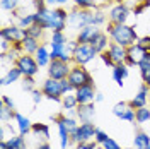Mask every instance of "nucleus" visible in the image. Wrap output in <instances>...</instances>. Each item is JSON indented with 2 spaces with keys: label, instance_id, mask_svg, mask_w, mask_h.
I'll use <instances>...</instances> for the list:
<instances>
[{
  "label": "nucleus",
  "instance_id": "obj_1",
  "mask_svg": "<svg viewBox=\"0 0 150 149\" xmlns=\"http://www.w3.org/2000/svg\"><path fill=\"white\" fill-rule=\"evenodd\" d=\"M104 31L109 34L112 43H118V45H121L125 48L135 45L138 41V38H140L135 26H130L128 22L126 24H112V22L108 21L106 26H104Z\"/></svg>",
  "mask_w": 150,
  "mask_h": 149
},
{
  "label": "nucleus",
  "instance_id": "obj_2",
  "mask_svg": "<svg viewBox=\"0 0 150 149\" xmlns=\"http://www.w3.org/2000/svg\"><path fill=\"white\" fill-rule=\"evenodd\" d=\"M41 91H43V94H45L46 100L62 103L63 94L72 93V91H75V89H74V86L68 82V79H62V81H58V79H51V77H48V79H45V82L41 84Z\"/></svg>",
  "mask_w": 150,
  "mask_h": 149
},
{
  "label": "nucleus",
  "instance_id": "obj_3",
  "mask_svg": "<svg viewBox=\"0 0 150 149\" xmlns=\"http://www.w3.org/2000/svg\"><path fill=\"white\" fill-rule=\"evenodd\" d=\"M96 57H99V53L89 43H79L74 50V64L75 65H87L92 60H96Z\"/></svg>",
  "mask_w": 150,
  "mask_h": 149
},
{
  "label": "nucleus",
  "instance_id": "obj_4",
  "mask_svg": "<svg viewBox=\"0 0 150 149\" xmlns=\"http://www.w3.org/2000/svg\"><path fill=\"white\" fill-rule=\"evenodd\" d=\"M133 14L130 7H126L121 2H114L108 10V21L112 24H126L130 16Z\"/></svg>",
  "mask_w": 150,
  "mask_h": 149
},
{
  "label": "nucleus",
  "instance_id": "obj_5",
  "mask_svg": "<svg viewBox=\"0 0 150 149\" xmlns=\"http://www.w3.org/2000/svg\"><path fill=\"white\" fill-rule=\"evenodd\" d=\"M97 125L94 122H80L79 129L72 132V144H80V142H87L92 140L96 132H97Z\"/></svg>",
  "mask_w": 150,
  "mask_h": 149
},
{
  "label": "nucleus",
  "instance_id": "obj_6",
  "mask_svg": "<svg viewBox=\"0 0 150 149\" xmlns=\"http://www.w3.org/2000/svg\"><path fill=\"white\" fill-rule=\"evenodd\" d=\"M68 82L74 86V89L80 87V86H85L89 82H94L92 74L85 69V65H72V70H70V75H68Z\"/></svg>",
  "mask_w": 150,
  "mask_h": 149
},
{
  "label": "nucleus",
  "instance_id": "obj_7",
  "mask_svg": "<svg viewBox=\"0 0 150 149\" xmlns=\"http://www.w3.org/2000/svg\"><path fill=\"white\" fill-rule=\"evenodd\" d=\"M72 65H74V64L65 62V60H60V58L51 60V64L46 67L48 69V77H51V79H58V81H62V79H68L70 70H72Z\"/></svg>",
  "mask_w": 150,
  "mask_h": 149
},
{
  "label": "nucleus",
  "instance_id": "obj_8",
  "mask_svg": "<svg viewBox=\"0 0 150 149\" xmlns=\"http://www.w3.org/2000/svg\"><path fill=\"white\" fill-rule=\"evenodd\" d=\"M16 65L21 69V72H22L24 77H26V75H33V77H36V74L39 72V69H41V67L38 65L34 55H28V53H22V55L19 57L17 62H16Z\"/></svg>",
  "mask_w": 150,
  "mask_h": 149
},
{
  "label": "nucleus",
  "instance_id": "obj_9",
  "mask_svg": "<svg viewBox=\"0 0 150 149\" xmlns=\"http://www.w3.org/2000/svg\"><path fill=\"white\" fill-rule=\"evenodd\" d=\"M0 38L10 41L12 45H21L22 39L26 38V29L19 28L17 24L12 22L10 26H4V28L0 29Z\"/></svg>",
  "mask_w": 150,
  "mask_h": 149
},
{
  "label": "nucleus",
  "instance_id": "obj_10",
  "mask_svg": "<svg viewBox=\"0 0 150 149\" xmlns=\"http://www.w3.org/2000/svg\"><path fill=\"white\" fill-rule=\"evenodd\" d=\"M147 55H149V52L145 48H142L138 43H135V45L126 48V62L125 64L128 67H138Z\"/></svg>",
  "mask_w": 150,
  "mask_h": 149
},
{
  "label": "nucleus",
  "instance_id": "obj_11",
  "mask_svg": "<svg viewBox=\"0 0 150 149\" xmlns=\"http://www.w3.org/2000/svg\"><path fill=\"white\" fill-rule=\"evenodd\" d=\"M112 115H114L116 118H120V120L130 122V123H133V125H137V122H135V110L130 106L128 101L116 103V105L112 106Z\"/></svg>",
  "mask_w": 150,
  "mask_h": 149
},
{
  "label": "nucleus",
  "instance_id": "obj_12",
  "mask_svg": "<svg viewBox=\"0 0 150 149\" xmlns=\"http://www.w3.org/2000/svg\"><path fill=\"white\" fill-rule=\"evenodd\" d=\"M96 94H97V87L94 82H89L85 86H80L75 89V96H77V101L79 105H84V103H92L96 100Z\"/></svg>",
  "mask_w": 150,
  "mask_h": 149
},
{
  "label": "nucleus",
  "instance_id": "obj_13",
  "mask_svg": "<svg viewBox=\"0 0 150 149\" xmlns=\"http://www.w3.org/2000/svg\"><path fill=\"white\" fill-rule=\"evenodd\" d=\"M149 100H150V86H147L145 82H142L140 87H138V93L135 94L128 103H130V106L133 110H138L142 106H147L149 105Z\"/></svg>",
  "mask_w": 150,
  "mask_h": 149
},
{
  "label": "nucleus",
  "instance_id": "obj_14",
  "mask_svg": "<svg viewBox=\"0 0 150 149\" xmlns=\"http://www.w3.org/2000/svg\"><path fill=\"white\" fill-rule=\"evenodd\" d=\"M53 122L56 123V129H58V137H60V149H68L72 146V134L67 129V125L60 120V117H51Z\"/></svg>",
  "mask_w": 150,
  "mask_h": 149
},
{
  "label": "nucleus",
  "instance_id": "obj_15",
  "mask_svg": "<svg viewBox=\"0 0 150 149\" xmlns=\"http://www.w3.org/2000/svg\"><path fill=\"white\" fill-rule=\"evenodd\" d=\"M75 115L79 122H94L96 118V103H84L75 108Z\"/></svg>",
  "mask_w": 150,
  "mask_h": 149
},
{
  "label": "nucleus",
  "instance_id": "obj_16",
  "mask_svg": "<svg viewBox=\"0 0 150 149\" xmlns=\"http://www.w3.org/2000/svg\"><path fill=\"white\" fill-rule=\"evenodd\" d=\"M108 53L111 57L112 64L114 65H120V64H125L126 62V48L118 45V43H109V48H108Z\"/></svg>",
  "mask_w": 150,
  "mask_h": 149
},
{
  "label": "nucleus",
  "instance_id": "obj_17",
  "mask_svg": "<svg viewBox=\"0 0 150 149\" xmlns=\"http://www.w3.org/2000/svg\"><path fill=\"white\" fill-rule=\"evenodd\" d=\"M101 29L103 28H99V26H85V28H82L80 31H77L75 39H77L79 43H91L94 38L101 33Z\"/></svg>",
  "mask_w": 150,
  "mask_h": 149
},
{
  "label": "nucleus",
  "instance_id": "obj_18",
  "mask_svg": "<svg viewBox=\"0 0 150 149\" xmlns=\"http://www.w3.org/2000/svg\"><path fill=\"white\" fill-rule=\"evenodd\" d=\"M109 43H111V38H109V34H108L104 29H101V33L94 38L89 45H91V47H92L97 53H103V52H106V50L109 48Z\"/></svg>",
  "mask_w": 150,
  "mask_h": 149
},
{
  "label": "nucleus",
  "instance_id": "obj_19",
  "mask_svg": "<svg viewBox=\"0 0 150 149\" xmlns=\"http://www.w3.org/2000/svg\"><path fill=\"white\" fill-rule=\"evenodd\" d=\"M34 58H36L38 65L41 69H45L51 64V52H50V45L46 43H41V47L38 48V52L34 53Z\"/></svg>",
  "mask_w": 150,
  "mask_h": 149
},
{
  "label": "nucleus",
  "instance_id": "obj_20",
  "mask_svg": "<svg viewBox=\"0 0 150 149\" xmlns=\"http://www.w3.org/2000/svg\"><path fill=\"white\" fill-rule=\"evenodd\" d=\"M130 75V67L126 65V64H120V65H114L111 69V77L112 81L118 84L120 87H123V84H125V79Z\"/></svg>",
  "mask_w": 150,
  "mask_h": 149
},
{
  "label": "nucleus",
  "instance_id": "obj_21",
  "mask_svg": "<svg viewBox=\"0 0 150 149\" xmlns=\"http://www.w3.org/2000/svg\"><path fill=\"white\" fill-rule=\"evenodd\" d=\"M24 75H22V72H21V69H19L17 65H10V69L5 72V74L0 77V84L5 87V86H9V84L12 82H17V81H21Z\"/></svg>",
  "mask_w": 150,
  "mask_h": 149
},
{
  "label": "nucleus",
  "instance_id": "obj_22",
  "mask_svg": "<svg viewBox=\"0 0 150 149\" xmlns=\"http://www.w3.org/2000/svg\"><path fill=\"white\" fill-rule=\"evenodd\" d=\"M4 142L7 149H26L28 148V142H26V135L22 134H10L5 140H0Z\"/></svg>",
  "mask_w": 150,
  "mask_h": 149
},
{
  "label": "nucleus",
  "instance_id": "obj_23",
  "mask_svg": "<svg viewBox=\"0 0 150 149\" xmlns=\"http://www.w3.org/2000/svg\"><path fill=\"white\" fill-rule=\"evenodd\" d=\"M14 120H16V127H17L19 134H22V135L31 134V130H33V122L29 120V117H26V115H22V113L16 112Z\"/></svg>",
  "mask_w": 150,
  "mask_h": 149
},
{
  "label": "nucleus",
  "instance_id": "obj_24",
  "mask_svg": "<svg viewBox=\"0 0 150 149\" xmlns=\"http://www.w3.org/2000/svg\"><path fill=\"white\" fill-rule=\"evenodd\" d=\"M21 47H22V52L24 53H28V55H34L38 52V48L41 47V41L36 39V38H31L26 34V38L22 39V43H21Z\"/></svg>",
  "mask_w": 150,
  "mask_h": 149
},
{
  "label": "nucleus",
  "instance_id": "obj_25",
  "mask_svg": "<svg viewBox=\"0 0 150 149\" xmlns=\"http://www.w3.org/2000/svg\"><path fill=\"white\" fill-rule=\"evenodd\" d=\"M150 146V134L143 130H137L133 137V148L135 149H147Z\"/></svg>",
  "mask_w": 150,
  "mask_h": 149
},
{
  "label": "nucleus",
  "instance_id": "obj_26",
  "mask_svg": "<svg viewBox=\"0 0 150 149\" xmlns=\"http://www.w3.org/2000/svg\"><path fill=\"white\" fill-rule=\"evenodd\" d=\"M31 134H34L41 142L50 140V125H48V123H41V122L33 123V130H31Z\"/></svg>",
  "mask_w": 150,
  "mask_h": 149
},
{
  "label": "nucleus",
  "instance_id": "obj_27",
  "mask_svg": "<svg viewBox=\"0 0 150 149\" xmlns=\"http://www.w3.org/2000/svg\"><path fill=\"white\" fill-rule=\"evenodd\" d=\"M34 22H36V10H33V12H28V14H24V16L17 17L14 24H17L19 28H22V29H28V28H31Z\"/></svg>",
  "mask_w": 150,
  "mask_h": 149
},
{
  "label": "nucleus",
  "instance_id": "obj_28",
  "mask_svg": "<svg viewBox=\"0 0 150 149\" xmlns=\"http://www.w3.org/2000/svg\"><path fill=\"white\" fill-rule=\"evenodd\" d=\"M135 122L137 125H145L150 122V106H142L138 110H135Z\"/></svg>",
  "mask_w": 150,
  "mask_h": 149
},
{
  "label": "nucleus",
  "instance_id": "obj_29",
  "mask_svg": "<svg viewBox=\"0 0 150 149\" xmlns=\"http://www.w3.org/2000/svg\"><path fill=\"white\" fill-rule=\"evenodd\" d=\"M138 70H140L142 82H145L147 86H150V53L145 57V60L138 65Z\"/></svg>",
  "mask_w": 150,
  "mask_h": 149
},
{
  "label": "nucleus",
  "instance_id": "obj_30",
  "mask_svg": "<svg viewBox=\"0 0 150 149\" xmlns=\"http://www.w3.org/2000/svg\"><path fill=\"white\" fill-rule=\"evenodd\" d=\"M60 105L63 106V110H75V108L79 106V101H77L75 91L63 94V98H62V103H60Z\"/></svg>",
  "mask_w": 150,
  "mask_h": 149
},
{
  "label": "nucleus",
  "instance_id": "obj_31",
  "mask_svg": "<svg viewBox=\"0 0 150 149\" xmlns=\"http://www.w3.org/2000/svg\"><path fill=\"white\" fill-rule=\"evenodd\" d=\"M26 34L31 38H36V39H39V41H43L45 39V34H46V29H43L41 26H38L36 22L31 26V28L26 29Z\"/></svg>",
  "mask_w": 150,
  "mask_h": 149
},
{
  "label": "nucleus",
  "instance_id": "obj_32",
  "mask_svg": "<svg viewBox=\"0 0 150 149\" xmlns=\"http://www.w3.org/2000/svg\"><path fill=\"white\" fill-rule=\"evenodd\" d=\"M14 117H16V112L10 110L7 105H4V103L0 101V122L2 123H9Z\"/></svg>",
  "mask_w": 150,
  "mask_h": 149
},
{
  "label": "nucleus",
  "instance_id": "obj_33",
  "mask_svg": "<svg viewBox=\"0 0 150 149\" xmlns=\"http://www.w3.org/2000/svg\"><path fill=\"white\" fill-rule=\"evenodd\" d=\"M22 2L24 0H0V7L5 12H14L22 5Z\"/></svg>",
  "mask_w": 150,
  "mask_h": 149
},
{
  "label": "nucleus",
  "instance_id": "obj_34",
  "mask_svg": "<svg viewBox=\"0 0 150 149\" xmlns=\"http://www.w3.org/2000/svg\"><path fill=\"white\" fill-rule=\"evenodd\" d=\"M72 4L79 9H97V7H101V4L97 0H72Z\"/></svg>",
  "mask_w": 150,
  "mask_h": 149
},
{
  "label": "nucleus",
  "instance_id": "obj_35",
  "mask_svg": "<svg viewBox=\"0 0 150 149\" xmlns=\"http://www.w3.org/2000/svg\"><path fill=\"white\" fill-rule=\"evenodd\" d=\"M21 87H22V91H26V93H33V91L36 89V79H34L33 75H26V77H22Z\"/></svg>",
  "mask_w": 150,
  "mask_h": 149
},
{
  "label": "nucleus",
  "instance_id": "obj_36",
  "mask_svg": "<svg viewBox=\"0 0 150 149\" xmlns=\"http://www.w3.org/2000/svg\"><path fill=\"white\" fill-rule=\"evenodd\" d=\"M68 36H67L65 31H55V33H51V36H50V41L48 43H56V45H62V43H65Z\"/></svg>",
  "mask_w": 150,
  "mask_h": 149
},
{
  "label": "nucleus",
  "instance_id": "obj_37",
  "mask_svg": "<svg viewBox=\"0 0 150 149\" xmlns=\"http://www.w3.org/2000/svg\"><path fill=\"white\" fill-rule=\"evenodd\" d=\"M108 137H109V135H108V134H106L104 130H101V129H97V132H96V135H94V140H96V142H97L99 146H103L104 142L108 140Z\"/></svg>",
  "mask_w": 150,
  "mask_h": 149
},
{
  "label": "nucleus",
  "instance_id": "obj_38",
  "mask_svg": "<svg viewBox=\"0 0 150 149\" xmlns=\"http://www.w3.org/2000/svg\"><path fill=\"white\" fill-rule=\"evenodd\" d=\"M31 100H33V103H34V105H39V103L45 100V94H43V91H41V89H38V87H36V89L31 93Z\"/></svg>",
  "mask_w": 150,
  "mask_h": 149
},
{
  "label": "nucleus",
  "instance_id": "obj_39",
  "mask_svg": "<svg viewBox=\"0 0 150 149\" xmlns=\"http://www.w3.org/2000/svg\"><path fill=\"white\" fill-rule=\"evenodd\" d=\"M0 101L4 103V105H7L10 110H14V112H17V106H16V103H14V100L10 98L9 94H2V98H0Z\"/></svg>",
  "mask_w": 150,
  "mask_h": 149
},
{
  "label": "nucleus",
  "instance_id": "obj_40",
  "mask_svg": "<svg viewBox=\"0 0 150 149\" xmlns=\"http://www.w3.org/2000/svg\"><path fill=\"white\" fill-rule=\"evenodd\" d=\"M149 7H150V0H143V2H140V4L133 9V14H135V16H140L142 12L145 9H149Z\"/></svg>",
  "mask_w": 150,
  "mask_h": 149
},
{
  "label": "nucleus",
  "instance_id": "obj_41",
  "mask_svg": "<svg viewBox=\"0 0 150 149\" xmlns=\"http://www.w3.org/2000/svg\"><path fill=\"white\" fill-rule=\"evenodd\" d=\"M101 148H103V149H123L121 146H120V144L116 142V140L112 139V137H108V140L104 142Z\"/></svg>",
  "mask_w": 150,
  "mask_h": 149
},
{
  "label": "nucleus",
  "instance_id": "obj_42",
  "mask_svg": "<svg viewBox=\"0 0 150 149\" xmlns=\"http://www.w3.org/2000/svg\"><path fill=\"white\" fill-rule=\"evenodd\" d=\"M142 48H145L147 52L150 53V34H145V36H140L138 38V41H137Z\"/></svg>",
  "mask_w": 150,
  "mask_h": 149
},
{
  "label": "nucleus",
  "instance_id": "obj_43",
  "mask_svg": "<svg viewBox=\"0 0 150 149\" xmlns=\"http://www.w3.org/2000/svg\"><path fill=\"white\" fill-rule=\"evenodd\" d=\"M99 148V144L96 142V140H87V142H80V144H77V149H97Z\"/></svg>",
  "mask_w": 150,
  "mask_h": 149
},
{
  "label": "nucleus",
  "instance_id": "obj_44",
  "mask_svg": "<svg viewBox=\"0 0 150 149\" xmlns=\"http://www.w3.org/2000/svg\"><path fill=\"white\" fill-rule=\"evenodd\" d=\"M99 58L103 60L104 65H108L109 69H112V67H114V64H112V60H111V57H109V53H108V50H106V52H103V53H99Z\"/></svg>",
  "mask_w": 150,
  "mask_h": 149
},
{
  "label": "nucleus",
  "instance_id": "obj_45",
  "mask_svg": "<svg viewBox=\"0 0 150 149\" xmlns=\"http://www.w3.org/2000/svg\"><path fill=\"white\" fill-rule=\"evenodd\" d=\"M45 2H46L48 7H63V5H67L72 0H45Z\"/></svg>",
  "mask_w": 150,
  "mask_h": 149
},
{
  "label": "nucleus",
  "instance_id": "obj_46",
  "mask_svg": "<svg viewBox=\"0 0 150 149\" xmlns=\"http://www.w3.org/2000/svg\"><path fill=\"white\" fill-rule=\"evenodd\" d=\"M10 48H12V43L4 39V38H0V53H7Z\"/></svg>",
  "mask_w": 150,
  "mask_h": 149
},
{
  "label": "nucleus",
  "instance_id": "obj_47",
  "mask_svg": "<svg viewBox=\"0 0 150 149\" xmlns=\"http://www.w3.org/2000/svg\"><path fill=\"white\" fill-rule=\"evenodd\" d=\"M34 149H53V148H51L50 140H45V142H39V144H38Z\"/></svg>",
  "mask_w": 150,
  "mask_h": 149
},
{
  "label": "nucleus",
  "instance_id": "obj_48",
  "mask_svg": "<svg viewBox=\"0 0 150 149\" xmlns=\"http://www.w3.org/2000/svg\"><path fill=\"white\" fill-rule=\"evenodd\" d=\"M104 101V94L101 93V91H97V94H96V100H94V103H103Z\"/></svg>",
  "mask_w": 150,
  "mask_h": 149
},
{
  "label": "nucleus",
  "instance_id": "obj_49",
  "mask_svg": "<svg viewBox=\"0 0 150 149\" xmlns=\"http://www.w3.org/2000/svg\"><path fill=\"white\" fill-rule=\"evenodd\" d=\"M0 149H7V146H5L4 142H0Z\"/></svg>",
  "mask_w": 150,
  "mask_h": 149
},
{
  "label": "nucleus",
  "instance_id": "obj_50",
  "mask_svg": "<svg viewBox=\"0 0 150 149\" xmlns=\"http://www.w3.org/2000/svg\"><path fill=\"white\" fill-rule=\"evenodd\" d=\"M26 2H29V4H31V2H34V0H26Z\"/></svg>",
  "mask_w": 150,
  "mask_h": 149
},
{
  "label": "nucleus",
  "instance_id": "obj_51",
  "mask_svg": "<svg viewBox=\"0 0 150 149\" xmlns=\"http://www.w3.org/2000/svg\"><path fill=\"white\" fill-rule=\"evenodd\" d=\"M149 106H150V100H149Z\"/></svg>",
  "mask_w": 150,
  "mask_h": 149
}]
</instances>
